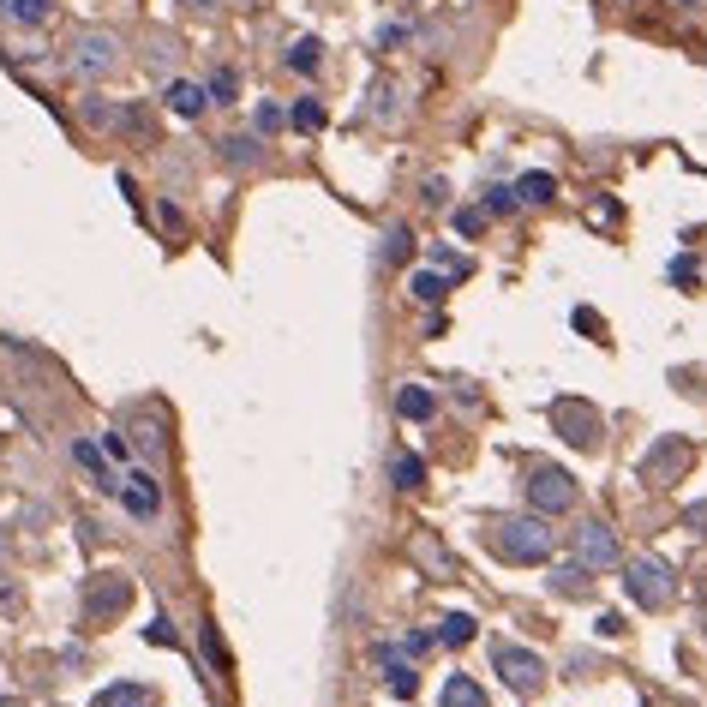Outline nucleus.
<instances>
[{"mask_svg": "<svg viewBox=\"0 0 707 707\" xmlns=\"http://www.w3.org/2000/svg\"><path fill=\"white\" fill-rule=\"evenodd\" d=\"M222 156H228L234 168H252V162H264V144H258V138H222Z\"/></svg>", "mask_w": 707, "mask_h": 707, "instance_id": "nucleus-22", "label": "nucleus"}, {"mask_svg": "<svg viewBox=\"0 0 707 707\" xmlns=\"http://www.w3.org/2000/svg\"><path fill=\"white\" fill-rule=\"evenodd\" d=\"M576 558H582V570H612V564H618V534H612L606 522L576 528Z\"/></svg>", "mask_w": 707, "mask_h": 707, "instance_id": "nucleus-9", "label": "nucleus"}, {"mask_svg": "<svg viewBox=\"0 0 707 707\" xmlns=\"http://www.w3.org/2000/svg\"><path fill=\"white\" fill-rule=\"evenodd\" d=\"M204 90H210V102H234V72H228V66H222V72H210V84H204Z\"/></svg>", "mask_w": 707, "mask_h": 707, "instance_id": "nucleus-27", "label": "nucleus"}, {"mask_svg": "<svg viewBox=\"0 0 707 707\" xmlns=\"http://www.w3.org/2000/svg\"><path fill=\"white\" fill-rule=\"evenodd\" d=\"M318 60H324V42H318V36H300V42L288 48V66H294V72H318Z\"/></svg>", "mask_w": 707, "mask_h": 707, "instance_id": "nucleus-21", "label": "nucleus"}, {"mask_svg": "<svg viewBox=\"0 0 707 707\" xmlns=\"http://www.w3.org/2000/svg\"><path fill=\"white\" fill-rule=\"evenodd\" d=\"M114 66H120V36H114V30H84V36H72V48H66V72H72V78L96 84V78H108Z\"/></svg>", "mask_w": 707, "mask_h": 707, "instance_id": "nucleus-2", "label": "nucleus"}, {"mask_svg": "<svg viewBox=\"0 0 707 707\" xmlns=\"http://www.w3.org/2000/svg\"><path fill=\"white\" fill-rule=\"evenodd\" d=\"M120 504H126L132 516H156V510H162V486H156L144 468H132V474L120 480Z\"/></svg>", "mask_w": 707, "mask_h": 707, "instance_id": "nucleus-10", "label": "nucleus"}, {"mask_svg": "<svg viewBox=\"0 0 707 707\" xmlns=\"http://www.w3.org/2000/svg\"><path fill=\"white\" fill-rule=\"evenodd\" d=\"M438 642H444V648H468V642H474V618H468V612H450V618L438 624Z\"/></svg>", "mask_w": 707, "mask_h": 707, "instance_id": "nucleus-20", "label": "nucleus"}, {"mask_svg": "<svg viewBox=\"0 0 707 707\" xmlns=\"http://www.w3.org/2000/svg\"><path fill=\"white\" fill-rule=\"evenodd\" d=\"M552 198H558V180H552V174L534 168V174L516 180V204H552Z\"/></svg>", "mask_w": 707, "mask_h": 707, "instance_id": "nucleus-16", "label": "nucleus"}, {"mask_svg": "<svg viewBox=\"0 0 707 707\" xmlns=\"http://www.w3.org/2000/svg\"><path fill=\"white\" fill-rule=\"evenodd\" d=\"M702 606H707V594H702Z\"/></svg>", "mask_w": 707, "mask_h": 707, "instance_id": "nucleus-42", "label": "nucleus"}, {"mask_svg": "<svg viewBox=\"0 0 707 707\" xmlns=\"http://www.w3.org/2000/svg\"><path fill=\"white\" fill-rule=\"evenodd\" d=\"M126 600H132V582H126V576H90V588H84V618H90V624L120 618Z\"/></svg>", "mask_w": 707, "mask_h": 707, "instance_id": "nucleus-7", "label": "nucleus"}, {"mask_svg": "<svg viewBox=\"0 0 707 707\" xmlns=\"http://www.w3.org/2000/svg\"><path fill=\"white\" fill-rule=\"evenodd\" d=\"M162 102H168L180 120H198V114L210 108V90H204V84H192V78H174V84L162 90Z\"/></svg>", "mask_w": 707, "mask_h": 707, "instance_id": "nucleus-12", "label": "nucleus"}, {"mask_svg": "<svg viewBox=\"0 0 707 707\" xmlns=\"http://www.w3.org/2000/svg\"><path fill=\"white\" fill-rule=\"evenodd\" d=\"M672 6H684V12H696V6H702V0H672Z\"/></svg>", "mask_w": 707, "mask_h": 707, "instance_id": "nucleus-39", "label": "nucleus"}, {"mask_svg": "<svg viewBox=\"0 0 707 707\" xmlns=\"http://www.w3.org/2000/svg\"><path fill=\"white\" fill-rule=\"evenodd\" d=\"M438 264H444V270H450V276H468V270H474V264H468V258H450V246H438Z\"/></svg>", "mask_w": 707, "mask_h": 707, "instance_id": "nucleus-34", "label": "nucleus"}, {"mask_svg": "<svg viewBox=\"0 0 707 707\" xmlns=\"http://www.w3.org/2000/svg\"><path fill=\"white\" fill-rule=\"evenodd\" d=\"M384 240H390V246H384V252H390V258H408V246H414V234H408V228H390V234H384Z\"/></svg>", "mask_w": 707, "mask_h": 707, "instance_id": "nucleus-31", "label": "nucleus"}, {"mask_svg": "<svg viewBox=\"0 0 707 707\" xmlns=\"http://www.w3.org/2000/svg\"><path fill=\"white\" fill-rule=\"evenodd\" d=\"M84 120H90V126H114V120H120V114H114V108H108V102H84Z\"/></svg>", "mask_w": 707, "mask_h": 707, "instance_id": "nucleus-30", "label": "nucleus"}, {"mask_svg": "<svg viewBox=\"0 0 707 707\" xmlns=\"http://www.w3.org/2000/svg\"><path fill=\"white\" fill-rule=\"evenodd\" d=\"M408 36H414V30H408V24H396V18H390V24H384V30H378V48H384V54H396V48H402V42H408Z\"/></svg>", "mask_w": 707, "mask_h": 707, "instance_id": "nucleus-26", "label": "nucleus"}, {"mask_svg": "<svg viewBox=\"0 0 707 707\" xmlns=\"http://www.w3.org/2000/svg\"><path fill=\"white\" fill-rule=\"evenodd\" d=\"M372 660L384 666V690H390V696H402V702H408V696L420 690V678H414V666H408V654H402V648H372Z\"/></svg>", "mask_w": 707, "mask_h": 707, "instance_id": "nucleus-11", "label": "nucleus"}, {"mask_svg": "<svg viewBox=\"0 0 707 707\" xmlns=\"http://www.w3.org/2000/svg\"><path fill=\"white\" fill-rule=\"evenodd\" d=\"M510 204H516V186H492V192H486V210H492V216H504Z\"/></svg>", "mask_w": 707, "mask_h": 707, "instance_id": "nucleus-28", "label": "nucleus"}, {"mask_svg": "<svg viewBox=\"0 0 707 707\" xmlns=\"http://www.w3.org/2000/svg\"><path fill=\"white\" fill-rule=\"evenodd\" d=\"M240 6H258V0H240Z\"/></svg>", "mask_w": 707, "mask_h": 707, "instance_id": "nucleus-40", "label": "nucleus"}, {"mask_svg": "<svg viewBox=\"0 0 707 707\" xmlns=\"http://www.w3.org/2000/svg\"><path fill=\"white\" fill-rule=\"evenodd\" d=\"M480 222H486V210H456V228L462 234H480Z\"/></svg>", "mask_w": 707, "mask_h": 707, "instance_id": "nucleus-33", "label": "nucleus"}, {"mask_svg": "<svg viewBox=\"0 0 707 707\" xmlns=\"http://www.w3.org/2000/svg\"><path fill=\"white\" fill-rule=\"evenodd\" d=\"M288 120H294V126H300V132H318V126H324V102H318V96H300V102H294V114H288Z\"/></svg>", "mask_w": 707, "mask_h": 707, "instance_id": "nucleus-23", "label": "nucleus"}, {"mask_svg": "<svg viewBox=\"0 0 707 707\" xmlns=\"http://www.w3.org/2000/svg\"><path fill=\"white\" fill-rule=\"evenodd\" d=\"M486 546H492L504 564H546L558 540H552L546 516H504V522L486 528Z\"/></svg>", "mask_w": 707, "mask_h": 707, "instance_id": "nucleus-1", "label": "nucleus"}, {"mask_svg": "<svg viewBox=\"0 0 707 707\" xmlns=\"http://www.w3.org/2000/svg\"><path fill=\"white\" fill-rule=\"evenodd\" d=\"M444 294H450V282H444L438 270H420V276H414V300H426V306H438Z\"/></svg>", "mask_w": 707, "mask_h": 707, "instance_id": "nucleus-24", "label": "nucleus"}, {"mask_svg": "<svg viewBox=\"0 0 707 707\" xmlns=\"http://www.w3.org/2000/svg\"><path fill=\"white\" fill-rule=\"evenodd\" d=\"M0 18H12V24H48L54 18V0H0Z\"/></svg>", "mask_w": 707, "mask_h": 707, "instance_id": "nucleus-17", "label": "nucleus"}, {"mask_svg": "<svg viewBox=\"0 0 707 707\" xmlns=\"http://www.w3.org/2000/svg\"><path fill=\"white\" fill-rule=\"evenodd\" d=\"M96 707H156V696H150L144 684H108V690L96 696Z\"/></svg>", "mask_w": 707, "mask_h": 707, "instance_id": "nucleus-18", "label": "nucleus"}, {"mask_svg": "<svg viewBox=\"0 0 707 707\" xmlns=\"http://www.w3.org/2000/svg\"><path fill=\"white\" fill-rule=\"evenodd\" d=\"M180 6H186V12H210L216 0H180Z\"/></svg>", "mask_w": 707, "mask_h": 707, "instance_id": "nucleus-38", "label": "nucleus"}, {"mask_svg": "<svg viewBox=\"0 0 707 707\" xmlns=\"http://www.w3.org/2000/svg\"><path fill=\"white\" fill-rule=\"evenodd\" d=\"M624 594H630L642 612H660V606H672V600H678V576H672L660 558H636V564H630V576H624Z\"/></svg>", "mask_w": 707, "mask_h": 707, "instance_id": "nucleus-3", "label": "nucleus"}, {"mask_svg": "<svg viewBox=\"0 0 707 707\" xmlns=\"http://www.w3.org/2000/svg\"><path fill=\"white\" fill-rule=\"evenodd\" d=\"M390 486H396V492H420V486H426V462H420L414 450H396V456H390Z\"/></svg>", "mask_w": 707, "mask_h": 707, "instance_id": "nucleus-13", "label": "nucleus"}, {"mask_svg": "<svg viewBox=\"0 0 707 707\" xmlns=\"http://www.w3.org/2000/svg\"><path fill=\"white\" fill-rule=\"evenodd\" d=\"M552 420H558V432H564L576 450H594V444H600V414H594V408H582V402H552Z\"/></svg>", "mask_w": 707, "mask_h": 707, "instance_id": "nucleus-8", "label": "nucleus"}, {"mask_svg": "<svg viewBox=\"0 0 707 707\" xmlns=\"http://www.w3.org/2000/svg\"><path fill=\"white\" fill-rule=\"evenodd\" d=\"M144 642H156V648H174L180 636H174V624H168V618H156V624L144 630Z\"/></svg>", "mask_w": 707, "mask_h": 707, "instance_id": "nucleus-29", "label": "nucleus"}, {"mask_svg": "<svg viewBox=\"0 0 707 707\" xmlns=\"http://www.w3.org/2000/svg\"><path fill=\"white\" fill-rule=\"evenodd\" d=\"M72 462H78V468H84V474H90V480H96L102 492H120V480H114V474L102 468V456H96V444H72Z\"/></svg>", "mask_w": 707, "mask_h": 707, "instance_id": "nucleus-19", "label": "nucleus"}, {"mask_svg": "<svg viewBox=\"0 0 707 707\" xmlns=\"http://www.w3.org/2000/svg\"><path fill=\"white\" fill-rule=\"evenodd\" d=\"M684 522H696V528L707 534V504H690V516H684Z\"/></svg>", "mask_w": 707, "mask_h": 707, "instance_id": "nucleus-37", "label": "nucleus"}, {"mask_svg": "<svg viewBox=\"0 0 707 707\" xmlns=\"http://www.w3.org/2000/svg\"><path fill=\"white\" fill-rule=\"evenodd\" d=\"M438 707H492V702H486V690H480L474 678L450 672V684H444V696H438Z\"/></svg>", "mask_w": 707, "mask_h": 707, "instance_id": "nucleus-14", "label": "nucleus"}, {"mask_svg": "<svg viewBox=\"0 0 707 707\" xmlns=\"http://www.w3.org/2000/svg\"><path fill=\"white\" fill-rule=\"evenodd\" d=\"M552 588L570 594V600H582V594H588V570H582V564H564V570L552 576Z\"/></svg>", "mask_w": 707, "mask_h": 707, "instance_id": "nucleus-25", "label": "nucleus"}, {"mask_svg": "<svg viewBox=\"0 0 707 707\" xmlns=\"http://www.w3.org/2000/svg\"><path fill=\"white\" fill-rule=\"evenodd\" d=\"M102 450H108L114 462H126V438H120V432H108V438H102Z\"/></svg>", "mask_w": 707, "mask_h": 707, "instance_id": "nucleus-36", "label": "nucleus"}, {"mask_svg": "<svg viewBox=\"0 0 707 707\" xmlns=\"http://www.w3.org/2000/svg\"><path fill=\"white\" fill-rule=\"evenodd\" d=\"M432 408H438V402H432L426 384H402V390H396V414H402V420H432Z\"/></svg>", "mask_w": 707, "mask_h": 707, "instance_id": "nucleus-15", "label": "nucleus"}, {"mask_svg": "<svg viewBox=\"0 0 707 707\" xmlns=\"http://www.w3.org/2000/svg\"><path fill=\"white\" fill-rule=\"evenodd\" d=\"M576 480L564 474V468H534L528 474V504H534V516H564V510H576Z\"/></svg>", "mask_w": 707, "mask_h": 707, "instance_id": "nucleus-5", "label": "nucleus"}, {"mask_svg": "<svg viewBox=\"0 0 707 707\" xmlns=\"http://www.w3.org/2000/svg\"><path fill=\"white\" fill-rule=\"evenodd\" d=\"M276 126H282V108L264 102V108H258V132H276Z\"/></svg>", "mask_w": 707, "mask_h": 707, "instance_id": "nucleus-35", "label": "nucleus"}, {"mask_svg": "<svg viewBox=\"0 0 707 707\" xmlns=\"http://www.w3.org/2000/svg\"><path fill=\"white\" fill-rule=\"evenodd\" d=\"M0 707H12V702H0Z\"/></svg>", "mask_w": 707, "mask_h": 707, "instance_id": "nucleus-41", "label": "nucleus"}, {"mask_svg": "<svg viewBox=\"0 0 707 707\" xmlns=\"http://www.w3.org/2000/svg\"><path fill=\"white\" fill-rule=\"evenodd\" d=\"M492 672H498L516 696H534L540 678H546V660H540L534 648H522V642H492Z\"/></svg>", "mask_w": 707, "mask_h": 707, "instance_id": "nucleus-4", "label": "nucleus"}, {"mask_svg": "<svg viewBox=\"0 0 707 707\" xmlns=\"http://www.w3.org/2000/svg\"><path fill=\"white\" fill-rule=\"evenodd\" d=\"M156 444H162V432H156V420H138V450H144V456H150V450H156Z\"/></svg>", "mask_w": 707, "mask_h": 707, "instance_id": "nucleus-32", "label": "nucleus"}, {"mask_svg": "<svg viewBox=\"0 0 707 707\" xmlns=\"http://www.w3.org/2000/svg\"><path fill=\"white\" fill-rule=\"evenodd\" d=\"M690 462H696V444H690V438H660V444L642 456V480H648V486H672L678 474H690Z\"/></svg>", "mask_w": 707, "mask_h": 707, "instance_id": "nucleus-6", "label": "nucleus"}]
</instances>
